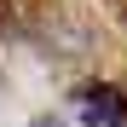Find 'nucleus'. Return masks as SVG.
<instances>
[{"mask_svg":"<svg viewBox=\"0 0 127 127\" xmlns=\"http://www.w3.org/2000/svg\"><path fill=\"white\" fill-rule=\"evenodd\" d=\"M17 29V0H0V40Z\"/></svg>","mask_w":127,"mask_h":127,"instance_id":"obj_2","label":"nucleus"},{"mask_svg":"<svg viewBox=\"0 0 127 127\" xmlns=\"http://www.w3.org/2000/svg\"><path fill=\"white\" fill-rule=\"evenodd\" d=\"M69 98L81 104V116H87L93 127H127V93L116 87V81H81Z\"/></svg>","mask_w":127,"mask_h":127,"instance_id":"obj_1","label":"nucleus"}]
</instances>
